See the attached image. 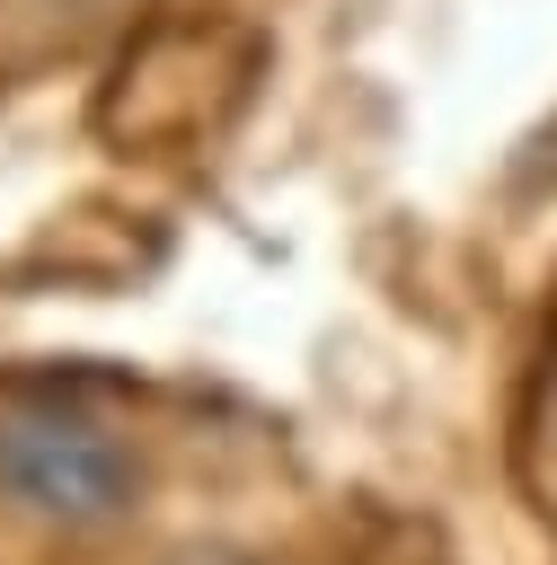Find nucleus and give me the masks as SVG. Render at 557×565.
<instances>
[{
	"mask_svg": "<svg viewBox=\"0 0 557 565\" xmlns=\"http://www.w3.org/2000/svg\"><path fill=\"white\" fill-rule=\"evenodd\" d=\"M133 459L115 433H97L88 415H53V406H18L0 415V494L35 521L62 530H106L133 503Z\"/></svg>",
	"mask_w": 557,
	"mask_h": 565,
	"instance_id": "f257e3e1",
	"label": "nucleus"
},
{
	"mask_svg": "<svg viewBox=\"0 0 557 565\" xmlns=\"http://www.w3.org/2000/svg\"><path fill=\"white\" fill-rule=\"evenodd\" d=\"M168 565H248L239 547H186V556H168Z\"/></svg>",
	"mask_w": 557,
	"mask_h": 565,
	"instance_id": "f03ea898",
	"label": "nucleus"
}]
</instances>
